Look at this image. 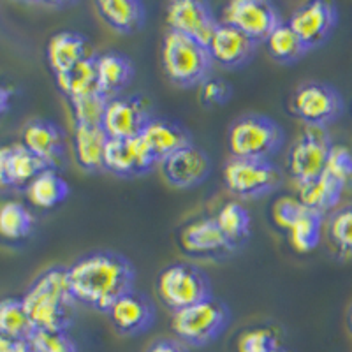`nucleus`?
<instances>
[{
    "instance_id": "nucleus-1",
    "label": "nucleus",
    "mask_w": 352,
    "mask_h": 352,
    "mask_svg": "<svg viewBox=\"0 0 352 352\" xmlns=\"http://www.w3.org/2000/svg\"><path fill=\"white\" fill-rule=\"evenodd\" d=\"M67 276L76 301L108 314L122 296L134 291L136 270L122 254L99 250L69 266Z\"/></svg>"
},
{
    "instance_id": "nucleus-2",
    "label": "nucleus",
    "mask_w": 352,
    "mask_h": 352,
    "mask_svg": "<svg viewBox=\"0 0 352 352\" xmlns=\"http://www.w3.org/2000/svg\"><path fill=\"white\" fill-rule=\"evenodd\" d=\"M23 307L36 329L67 331L74 320L76 298L69 285L67 268L55 266L39 275L28 287Z\"/></svg>"
},
{
    "instance_id": "nucleus-3",
    "label": "nucleus",
    "mask_w": 352,
    "mask_h": 352,
    "mask_svg": "<svg viewBox=\"0 0 352 352\" xmlns=\"http://www.w3.org/2000/svg\"><path fill=\"white\" fill-rule=\"evenodd\" d=\"M162 67L169 81L182 88L203 85L210 78L213 58L208 48L192 37L168 28L162 41Z\"/></svg>"
},
{
    "instance_id": "nucleus-4",
    "label": "nucleus",
    "mask_w": 352,
    "mask_h": 352,
    "mask_svg": "<svg viewBox=\"0 0 352 352\" xmlns=\"http://www.w3.org/2000/svg\"><path fill=\"white\" fill-rule=\"evenodd\" d=\"M285 141L282 127L261 113H247L232 122L228 131L231 157L240 159H272Z\"/></svg>"
},
{
    "instance_id": "nucleus-5",
    "label": "nucleus",
    "mask_w": 352,
    "mask_h": 352,
    "mask_svg": "<svg viewBox=\"0 0 352 352\" xmlns=\"http://www.w3.org/2000/svg\"><path fill=\"white\" fill-rule=\"evenodd\" d=\"M229 320L231 312L228 305L219 298L210 296L208 300L184 308L180 312H173L171 329L184 344L204 347L226 331Z\"/></svg>"
},
{
    "instance_id": "nucleus-6",
    "label": "nucleus",
    "mask_w": 352,
    "mask_h": 352,
    "mask_svg": "<svg viewBox=\"0 0 352 352\" xmlns=\"http://www.w3.org/2000/svg\"><path fill=\"white\" fill-rule=\"evenodd\" d=\"M155 287L160 301L171 312H180L213 296L208 275L188 263L169 264L157 276Z\"/></svg>"
},
{
    "instance_id": "nucleus-7",
    "label": "nucleus",
    "mask_w": 352,
    "mask_h": 352,
    "mask_svg": "<svg viewBox=\"0 0 352 352\" xmlns=\"http://www.w3.org/2000/svg\"><path fill=\"white\" fill-rule=\"evenodd\" d=\"M224 184L234 196L257 199L280 187L282 173L272 159L231 157L224 166Z\"/></svg>"
},
{
    "instance_id": "nucleus-8",
    "label": "nucleus",
    "mask_w": 352,
    "mask_h": 352,
    "mask_svg": "<svg viewBox=\"0 0 352 352\" xmlns=\"http://www.w3.org/2000/svg\"><path fill=\"white\" fill-rule=\"evenodd\" d=\"M333 146L328 129L305 127L292 143L287 157V171L298 185L319 178L326 171Z\"/></svg>"
},
{
    "instance_id": "nucleus-9",
    "label": "nucleus",
    "mask_w": 352,
    "mask_h": 352,
    "mask_svg": "<svg viewBox=\"0 0 352 352\" xmlns=\"http://www.w3.org/2000/svg\"><path fill=\"white\" fill-rule=\"evenodd\" d=\"M291 108L308 127L326 129L344 111V97L333 85L307 81L292 96Z\"/></svg>"
},
{
    "instance_id": "nucleus-10",
    "label": "nucleus",
    "mask_w": 352,
    "mask_h": 352,
    "mask_svg": "<svg viewBox=\"0 0 352 352\" xmlns=\"http://www.w3.org/2000/svg\"><path fill=\"white\" fill-rule=\"evenodd\" d=\"M224 23L236 27L252 41L266 43L278 25L282 23L280 12L266 0H232L224 6Z\"/></svg>"
},
{
    "instance_id": "nucleus-11",
    "label": "nucleus",
    "mask_w": 352,
    "mask_h": 352,
    "mask_svg": "<svg viewBox=\"0 0 352 352\" xmlns=\"http://www.w3.org/2000/svg\"><path fill=\"white\" fill-rule=\"evenodd\" d=\"M166 20L171 30L192 37L206 48L220 23L212 4L201 0H173L166 9Z\"/></svg>"
},
{
    "instance_id": "nucleus-12",
    "label": "nucleus",
    "mask_w": 352,
    "mask_h": 352,
    "mask_svg": "<svg viewBox=\"0 0 352 352\" xmlns=\"http://www.w3.org/2000/svg\"><path fill=\"white\" fill-rule=\"evenodd\" d=\"M336 21H338V11L335 4L326 0H312L292 12L287 23L310 52L322 46L331 37Z\"/></svg>"
},
{
    "instance_id": "nucleus-13",
    "label": "nucleus",
    "mask_w": 352,
    "mask_h": 352,
    "mask_svg": "<svg viewBox=\"0 0 352 352\" xmlns=\"http://www.w3.org/2000/svg\"><path fill=\"white\" fill-rule=\"evenodd\" d=\"M152 120L146 100L138 96L113 97L108 100L102 129L109 140H132Z\"/></svg>"
},
{
    "instance_id": "nucleus-14",
    "label": "nucleus",
    "mask_w": 352,
    "mask_h": 352,
    "mask_svg": "<svg viewBox=\"0 0 352 352\" xmlns=\"http://www.w3.org/2000/svg\"><path fill=\"white\" fill-rule=\"evenodd\" d=\"M159 166L166 182L178 188H190L203 184L212 171L210 157L194 144H188L187 148L173 153Z\"/></svg>"
},
{
    "instance_id": "nucleus-15",
    "label": "nucleus",
    "mask_w": 352,
    "mask_h": 352,
    "mask_svg": "<svg viewBox=\"0 0 352 352\" xmlns=\"http://www.w3.org/2000/svg\"><path fill=\"white\" fill-rule=\"evenodd\" d=\"M180 245L188 256L204 259L226 256L236 248L220 231L215 217H204L185 226L180 232Z\"/></svg>"
},
{
    "instance_id": "nucleus-16",
    "label": "nucleus",
    "mask_w": 352,
    "mask_h": 352,
    "mask_svg": "<svg viewBox=\"0 0 352 352\" xmlns=\"http://www.w3.org/2000/svg\"><path fill=\"white\" fill-rule=\"evenodd\" d=\"M108 317L116 333L124 336L141 335L152 328L155 320V305L141 292L131 291L109 308Z\"/></svg>"
},
{
    "instance_id": "nucleus-17",
    "label": "nucleus",
    "mask_w": 352,
    "mask_h": 352,
    "mask_svg": "<svg viewBox=\"0 0 352 352\" xmlns=\"http://www.w3.org/2000/svg\"><path fill=\"white\" fill-rule=\"evenodd\" d=\"M143 138L132 140H109L104 153V169L118 176H134L146 173L155 166Z\"/></svg>"
},
{
    "instance_id": "nucleus-18",
    "label": "nucleus",
    "mask_w": 352,
    "mask_h": 352,
    "mask_svg": "<svg viewBox=\"0 0 352 352\" xmlns=\"http://www.w3.org/2000/svg\"><path fill=\"white\" fill-rule=\"evenodd\" d=\"M257 43L232 25L220 21L208 44L213 62L224 67H241L252 58Z\"/></svg>"
},
{
    "instance_id": "nucleus-19",
    "label": "nucleus",
    "mask_w": 352,
    "mask_h": 352,
    "mask_svg": "<svg viewBox=\"0 0 352 352\" xmlns=\"http://www.w3.org/2000/svg\"><path fill=\"white\" fill-rule=\"evenodd\" d=\"M140 136L148 146L157 164L171 157L173 153L187 148L188 144H192L190 134L180 124L166 120V118H152Z\"/></svg>"
},
{
    "instance_id": "nucleus-20",
    "label": "nucleus",
    "mask_w": 352,
    "mask_h": 352,
    "mask_svg": "<svg viewBox=\"0 0 352 352\" xmlns=\"http://www.w3.org/2000/svg\"><path fill=\"white\" fill-rule=\"evenodd\" d=\"M46 56L52 71L56 74L69 71L78 62L85 60L90 56L88 53V39L80 32L74 30H62L50 37Z\"/></svg>"
},
{
    "instance_id": "nucleus-21",
    "label": "nucleus",
    "mask_w": 352,
    "mask_h": 352,
    "mask_svg": "<svg viewBox=\"0 0 352 352\" xmlns=\"http://www.w3.org/2000/svg\"><path fill=\"white\" fill-rule=\"evenodd\" d=\"M97 85L108 99L118 97V94L131 83L134 65L124 53L106 52L96 55Z\"/></svg>"
},
{
    "instance_id": "nucleus-22",
    "label": "nucleus",
    "mask_w": 352,
    "mask_h": 352,
    "mask_svg": "<svg viewBox=\"0 0 352 352\" xmlns=\"http://www.w3.org/2000/svg\"><path fill=\"white\" fill-rule=\"evenodd\" d=\"M21 143L39 159H43L50 168H53V162L60 157L64 148V136L53 122L32 120L25 125Z\"/></svg>"
},
{
    "instance_id": "nucleus-23",
    "label": "nucleus",
    "mask_w": 352,
    "mask_h": 352,
    "mask_svg": "<svg viewBox=\"0 0 352 352\" xmlns=\"http://www.w3.org/2000/svg\"><path fill=\"white\" fill-rule=\"evenodd\" d=\"M108 134L97 125H80L74 127V155L80 168L96 173L104 169V153L108 146Z\"/></svg>"
},
{
    "instance_id": "nucleus-24",
    "label": "nucleus",
    "mask_w": 352,
    "mask_h": 352,
    "mask_svg": "<svg viewBox=\"0 0 352 352\" xmlns=\"http://www.w3.org/2000/svg\"><path fill=\"white\" fill-rule=\"evenodd\" d=\"M99 16L118 34H134L146 20V9L138 0H97Z\"/></svg>"
},
{
    "instance_id": "nucleus-25",
    "label": "nucleus",
    "mask_w": 352,
    "mask_h": 352,
    "mask_svg": "<svg viewBox=\"0 0 352 352\" xmlns=\"http://www.w3.org/2000/svg\"><path fill=\"white\" fill-rule=\"evenodd\" d=\"M298 188H300V197L298 199L307 208L324 215L326 212L333 210L336 204L340 203L342 192H344L345 188V182L326 169L319 178L308 182V184L298 185Z\"/></svg>"
},
{
    "instance_id": "nucleus-26",
    "label": "nucleus",
    "mask_w": 352,
    "mask_h": 352,
    "mask_svg": "<svg viewBox=\"0 0 352 352\" xmlns=\"http://www.w3.org/2000/svg\"><path fill=\"white\" fill-rule=\"evenodd\" d=\"M27 196L39 208H53L69 196V184L55 168H48L27 185Z\"/></svg>"
},
{
    "instance_id": "nucleus-27",
    "label": "nucleus",
    "mask_w": 352,
    "mask_h": 352,
    "mask_svg": "<svg viewBox=\"0 0 352 352\" xmlns=\"http://www.w3.org/2000/svg\"><path fill=\"white\" fill-rule=\"evenodd\" d=\"M56 83L71 100L87 96V94L97 92L99 85H97L96 55H90L85 60L78 62L69 71L56 74Z\"/></svg>"
},
{
    "instance_id": "nucleus-28",
    "label": "nucleus",
    "mask_w": 352,
    "mask_h": 352,
    "mask_svg": "<svg viewBox=\"0 0 352 352\" xmlns=\"http://www.w3.org/2000/svg\"><path fill=\"white\" fill-rule=\"evenodd\" d=\"M50 166L43 159L32 153L23 143L9 144L8 178L9 185H28L39 173L48 169Z\"/></svg>"
},
{
    "instance_id": "nucleus-29",
    "label": "nucleus",
    "mask_w": 352,
    "mask_h": 352,
    "mask_svg": "<svg viewBox=\"0 0 352 352\" xmlns=\"http://www.w3.org/2000/svg\"><path fill=\"white\" fill-rule=\"evenodd\" d=\"M34 324L27 316L21 298L0 300V333L14 342H28L34 333Z\"/></svg>"
},
{
    "instance_id": "nucleus-30",
    "label": "nucleus",
    "mask_w": 352,
    "mask_h": 352,
    "mask_svg": "<svg viewBox=\"0 0 352 352\" xmlns=\"http://www.w3.org/2000/svg\"><path fill=\"white\" fill-rule=\"evenodd\" d=\"M266 46H268V52L273 60L280 62V64H294L300 58H303L305 53L308 52L300 36L285 21H282L273 30V34L266 41Z\"/></svg>"
},
{
    "instance_id": "nucleus-31",
    "label": "nucleus",
    "mask_w": 352,
    "mask_h": 352,
    "mask_svg": "<svg viewBox=\"0 0 352 352\" xmlns=\"http://www.w3.org/2000/svg\"><path fill=\"white\" fill-rule=\"evenodd\" d=\"M322 224L324 215L305 208V212L298 217V220L289 229V240L298 252H312L320 243L322 236Z\"/></svg>"
},
{
    "instance_id": "nucleus-32",
    "label": "nucleus",
    "mask_w": 352,
    "mask_h": 352,
    "mask_svg": "<svg viewBox=\"0 0 352 352\" xmlns=\"http://www.w3.org/2000/svg\"><path fill=\"white\" fill-rule=\"evenodd\" d=\"M215 220L217 224H219L220 231L224 232L226 238L234 247L243 243L250 236V222H252L250 220V213L238 201H229V203H226L215 215Z\"/></svg>"
},
{
    "instance_id": "nucleus-33",
    "label": "nucleus",
    "mask_w": 352,
    "mask_h": 352,
    "mask_svg": "<svg viewBox=\"0 0 352 352\" xmlns=\"http://www.w3.org/2000/svg\"><path fill=\"white\" fill-rule=\"evenodd\" d=\"M34 228V217L20 201L0 204V236L8 240H23Z\"/></svg>"
},
{
    "instance_id": "nucleus-34",
    "label": "nucleus",
    "mask_w": 352,
    "mask_h": 352,
    "mask_svg": "<svg viewBox=\"0 0 352 352\" xmlns=\"http://www.w3.org/2000/svg\"><path fill=\"white\" fill-rule=\"evenodd\" d=\"M328 236L336 252L352 259V204L331 213L328 220Z\"/></svg>"
},
{
    "instance_id": "nucleus-35",
    "label": "nucleus",
    "mask_w": 352,
    "mask_h": 352,
    "mask_svg": "<svg viewBox=\"0 0 352 352\" xmlns=\"http://www.w3.org/2000/svg\"><path fill=\"white\" fill-rule=\"evenodd\" d=\"M108 100V97L102 92H99V90L92 94H87L83 97H78V99H72L71 104L76 124L102 127V118H104Z\"/></svg>"
},
{
    "instance_id": "nucleus-36",
    "label": "nucleus",
    "mask_w": 352,
    "mask_h": 352,
    "mask_svg": "<svg viewBox=\"0 0 352 352\" xmlns=\"http://www.w3.org/2000/svg\"><path fill=\"white\" fill-rule=\"evenodd\" d=\"M284 349L280 338L272 328L247 329L238 338V352H280Z\"/></svg>"
},
{
    "instance_id": "nucleus-37",
    "label": "nucleus",
    "mask_w": 352,
    "mask_h": 352,
    "mask_svg": "<svg viewBox=\"0 0 352 352\" xmlns=\"http://www.w3.org/2000/svg\"><path fill=\"white\" fill-rule=\"evenodd\" d=\"M28 344L34 352H78L76 342L67 335V331L34 329Z\"/></svg>"
},
{
    "instance_id": "nucleus-38",
    "label": "nucleus",
    "mask_w": 352,
    "mask_h": 352,
    "mask_svg": "<svg viewBox=\"0 0 352 352\" xmlns=\"http://www.w3.org/2000/svg\"><path fill=\"white\" fill-rule=\"evenodd\" d=\"M305 208H307V206H305L298 197H280V199H276L275 204H273V222H275L278 228L287 229L289 231L291 226L298 220V217L305 212Z\"/></svg>"
},
{
    "instance_id": "nucleus-39",
    "label": "nucleus",
    "mask_w": 352,
    "mask_h": 352,
    "mask_svg": "<svg viewBox=\"0 0 352 352\" xmlns=\"http://www.w3.org/2000/svg\"><path fill=\"white\" fill-rule=\"evenodd\" d=\"M328 171H331L333 175H336L340 180H344L347 184L349 180H352V155L347 148L344 146H333L331 153H329L328 166H326Z\"/></svg>"
},
{
    "instance_id": "nucleus-40",
    "label": "nucleus",
    "mask_w": 352,
    "mask_h": 352,
    "mask_svg": "<svg viewBox=\"0 0 352 352\" xmlns=\"http://www.w3.org/2000/svg\"><path fill=\"white\" fill-rule=\"evenodd\" d=\"M201 96L208 104H224L231 97V85L220 78H208L201 85Z\"/></svg>"
},
{
    "instance_id": "nucleus-41",
    "label": "nucleus",
    "mask_w": 352,
    "mask_h": 352,
    "mask_svg": "<svg viewBox=\"0 0 352 352\" xmlns=\"http://www.w3.org/2000/svg\"><path fill=\"white\" fill-rule=\"evenodd\" d=\"M146 352H187V349L184 347V344H180L178 340H171V338H162V340H157L146 349Z\"/></svg>"
},
{
    "instance_id": "nucleus-42",
    "label": "nucleus",
    "mask_w": 352,
    "mask_h": 352,
    "mask_svg": "<svg viewBox=\"0 0 352 352\" xmlns=\"http://www.w3.org/2000/svg\"><path fill=\"white\" fill-rule=\"evenodd\" d=\"M8 160H9V146H0V188L9 187Z\"/></svg>"
},
{
    "instance_id": "nucleus-43",
    "label": "nucleus",
    "mask_w": 352,
    "mask_h": 352,
    "mask_svg": "<svg viewBox=\"0 0 352 352\" xmlns=\"http://www.w3.org/2000/svg\"><path fill=\"white\" fill-rule=\"evenodd\" d=\"M11 102V90L4 85H0V115H4Z\"/></svg>"
},
{
    "instance_id": "nucleus-44",
    "label": "nucleus",
    "mask_w": 352,
    "mask_h": 352,
    "mask_svg": "<svg viewBox=\"0 0 352 352\" xmlns=\"http://www.w3.org/2000/svg\"><path fill=\"white\" fill-rule=\"evenodd\" d=\"M14 344H16V342L11 340V338H8V336L0 333V352H11L12 345Z\"/></svg>"
},
{
    "instance_id": "nucleus-45",
    "label": "nucleus",
    "mask_w": 352,
    "mask_h": 352,
    "mask_svg": "<svg viewBox=\"0 0 352 352\" xmlns=\"http://www.w3.org/2000/svg\"><path fill=\"white\" fill-rule=\"evenodd\" d=\"M11 352H34V349L30 347L28 342H16V344L12 345Z\"/></svg>"
},
{
    "instance_id": "nucleus-46",
    "label": "nucleus",
    "mask_w": 352,
    "mask_h": 352,
    "mask_svg": "<svg viewBox=\"0 0 352 352\" xmlns=\"http://www.w3.org/2000/svg\"><path fill=\"white\" fill-rule=\"evenodd\" d=\"M347 328L349 331L352 333V307L349 308V312H347Z\"/></svg>"
}]
</instances>
